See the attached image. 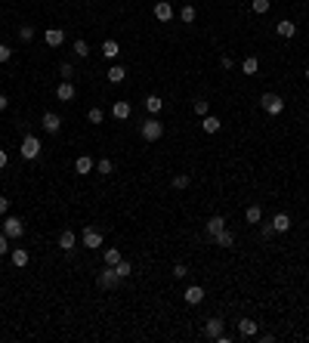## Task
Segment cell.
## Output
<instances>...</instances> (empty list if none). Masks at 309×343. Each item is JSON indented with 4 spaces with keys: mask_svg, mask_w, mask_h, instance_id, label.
Instances as JSON below:
<instances>
[{
    "mask_svg": "<svg viewBox=\"0 0 309 343\" xmlns=\"http://www.w3.org/2000/svg\"><path fill=\"white\" fill-rule=\"evenodd\" d=\"M139 136H142L145 142H158V139L164 136V124L152 114V118H145V121L139 124Z\"/></svg>",
    "mask_w": 309,
    "mask_h": 343,
    "instance_id": "obj_1",
    "label": "cell"
},
{
    "mask_svg": "<svg viewBox=\"0 0 309 343\" xmlns=\"http://www.w3.org/2000/svg\"><path fill=\"white\" fill-rule=\"evenodd\" d=\"M40 139H37V136H34V133H25V139H22V148H19V152H22V158H25V161H34V158H40Z\"/></svg>",
    "mask_w": 309,
    "mask_h": 343,
    "instance_id": "obj_2",
    "label": "cell"
},
{
    "mask_svg": "<svg viewBox=\"0 0 309 343\" xmlns=\"http://www.w3.org/2000/svg\"><path fill=\"white\" fill-rule=\"evenodd\" d=\"M260 105H263V111H266V114H281L284 111V99L278 93H263L260 96Z\"/></svg>",
    "mask_w": 309,
    "mask_h": 343,
    "instance_id": "obj_3",
    "label": "cell"
},
{
    "mask_svg": "<svg viewBox=\"0 0 309 343\" xmlns=\"http://www.w3.org/2000/svg\"><path fill=\"white\" fill-rule=\"evenodd\" d=\"M96 284H99L102 291H114L121 284V278H118V272H114L111 266H102V272L96 275Z\"/></svg>",
    "mask_w": 309,
    "mask_h": 343,
    "instance_id": "obj_4",
    "label": "cell"
},
{
    "mask_svg": "<svg viewBox=\"0 0 309 343\" xmlns=\"http://www.w3.org/2000/svg\"><path fill=\"white\" fill-rule=\"evenodd\" d=\"M3 235L6 238H22L25 235V223H22L19 216H6L3 220Z\"/></svg>",
    "mask_w": 309,
    "mask_h": 343,
    "instance_id": "obj_5",
    "label": "cell"
},
{
    "mask_svg": "<svg viewBox=\"0 0 309 343\" xmlns=\"http://www.w3.org/2000/svg\"><path fill=\"white\" fill-rule=\"evenodd\" d=\"M81 244H84V247H90V250L102 247V232H99V229H93V226H87L84 232H81Z\"/></svg>",
    "mask_w": 309,
    "mask_h": 343,
    "instance_id": "obj_6",
    "label": "cell"
},
{
    "mask_svg": "<svg viewBox=\"0 0 309 343\" xmlns=\"http://www.w3.org/2000/svg\"><path fill=\"white\" fill-rule=\"evenodd\" d=\"M40 127L43 130H47V133H59L62 130V118H59V114H56V111H43V118H40Z\"/></svg>",
    "mask_w": 309,
    "mask_h": 343,
    "instance_id": "obj_7",
    "label": "cell"
},
{
    "mask_svg": "<svg viewBox=\"0 0 309 343\" xmlns=\"http://www.w3.org/2000/svg\"><path fill=\"white\" fill-rule=\"evenodd\" d=\"M223 331H226V322H223V318L213 315V318H207V322H204V337H207V340H216Z\"/></svg>",
    "mask_w": 309,
    "mask_h": 343,
    "instance_id": "obj_8",
    "label": "cell"
},
{
    "mask_svg": "<svg viewBox=\"0 0 309 343\" xmlns=\"http://www.w3.org/2000/svg\"><path fill=\"white\" fill-rule=\"evenodd\" d=\"M43 40H47V47H56V50H59L62 43H65V31H62V28H47V31H43Z\"/></svg>",
    "mask_w": 309,
    "mask_h": 343,
    "instance_id": "obj_9",
    "label": "cell"
},
{
    "mask_svg": "<svg viewBox=\"0 0 309 343\" xmlns=\"http://www.w3.org/2000/svg\"><path fill=\"white\" fill-rule=\"evenodd\" d=\"M182 300H186L189 306H198V303L204 300V288H201V284H189L186 294H182Z\"/></svg>",
    "mask_w": 309,
    "mask_h": 343,
    "instance_id": "obj_10",
    "label": "cell"
},
{
    "mask_svg": "<svg viewBox=\"0 0 309 343\" xmlns=\"http://www.w3.org/2000/svg\"><path fill=\"white\" fill-rule=\"evenodd\" d=\"M155 19H158V22H170V19H173V3L158 0V3H155Z\"/></svg>",
    "mask_w": 309,
    "mask_h": 343,
    "instance_id": "obj_11",
    "label": "cell"
},
{
    "mask_svg": "<svg viewBox=\"0 0 309 343\" xmlns=\"http://www.w3.org/2000/svg\"><path fill=\"white\" fill-rule=\"evenodd\" d=\"M56 99H59V102H71L74 99V84L71 81H62L59 87H56Z\"/></svg>",
    "mask_w": 309,
    "mask_h": 343,
    "instance_id": "obj_12",
    "label": "cell"
},
{
    "mask_svg": "<svg viewBox=\"0 0 309 343\" xmlns=\"http://www.w3.org/2000/svg\"><path fill=\"white\" fill-rule=\"evenodd\" d=\"M74 244H77V235L71 232V229H62L59 232V247L68 254V250H74Z\"/></svg>",
    "mask_w": 309,
    "mask_h": 343,
    "instance_id": "obj_13",
    "label": "cell"
},
{
    "mask_svg": "<svg viewBox=\"0 0 309 343\" xmlns=\"http://www.w3.org/2000/svg\"><path fill=\"white\" fill-rule=\"evenodd\" d=\"M93 167H96V161H93V158H90V155H81V158H77V161H74V173L87 176V173H90V170H93Z\"/></svg>",
    "mask_w": 309,
    "mask_h": 343,
    "instance_id": "obj_14",
    "label": "cell"
},
{
    "mask_svg": "<svg viewBox=\"0 0 309 343\" xmlns=\"http://www.w3.org/2000/svg\"><path fill=\"white\" fill-rule=\"evenodd\" d=\"M204 229H207V235L213 238L216 232H223V229H226V220H223V216H220V213H213V216H210V220H207V223H204Z\"/></svg>",
    "mask_w": 309,
    "mask_h": 343,
    "instance_id": "obj_15",
    "label": "cell"
},
{
    "mask_svg": "<svg viewBox=\"0 0 309 343\" xmlns=\"http://www.w3.org/2000/svg\"><path fill=\"white\" fill-rule=\"evenodd\" d=\"M238 334L241 337H257V322L254 318H238Z\"/></svg>",
    "mask_w": 309,
    "mask_h": 343,
    "instance_id": "obj_16",
    "label": "cell"
},
{
    "mask_svg": "<svg viewBox=\"0 0 309 343\" xmlns=\"http://www.w3.org/2000/svg\"><path fill=\"white\" fill-rule=\"evenodd\" d=\"M201 127H204V133H220L223 121L216 118V114H204V118H201Z\"/></svg>",
    "mask_w": 309,
    "mask_h": 343,
    "instance_id": "obj_17",
    "label": "cell"
},
{
    "mask_svg": "<svg viewBox=\"0 0 309 343\" xmlns=\"http://www.w3.org/2000/svg\"><path fill=\"white\" fill-rule=\"evenodd\" d=\"M275 34H278V37H288V40H291L294 34H297V25H294L291 19H281L278 25H275Z\"/></svg>",
    "mask_w": 309,
    "mask_h": 343,
    "instance_id": "obj_18",
    "label": "cell"
},
{
    "mask_svg": "<svg viewBox=\"0 0 309 343\" xmlns=\"http://www.w3.org/2000/svg\"><path fill=\"white\" fill-rule=\"evenodd\" d=\"M210 241H213L216 247H232V244H235V235L229 232V229H223V232H216V235L210 238Z\"/></svg>",
    "mask_w": 309,
    "mask_h": 343,
    "instance_id": "obj_19",
    "label": "cell"
},
{
    "mask_svg": "<svg viewBox=\"0 0 309 343\" xmlns=\"http://www.w3.org/2000/svg\"><path fill=\"white\" fill-rule=\"evenodd\" d=\"M111 114H114V118H118V121H127V118H130V102L118 99V102H114V105H111Z\"/></svg>",
    "mask_w": 309,
    "mask_h": 343,
    "instance_id": "obj_20",
    "label": "cell"
},
{
    "mask_svg": "<svg viewBox=\"0 0 309 343\" xmlns=\"http://www.w3.org/2000/svg\"><path fill=\"white\" fill-rule=\"evenodd\" d=\"M118 53H121L118 40H102V56H105V59H118Z\"/></svg>",
    "mask_w": 309,
    "mask_h": 343,
    "instance_id": "obj_21",
    "label": "cell"
},
{
    "mask_svg": "<svg viewBox=\"0 0 309 343\" xmlns=\"http://www.w3.org/2000/svg\"><path fill=\"white\" fill-rule=\"evenodd\" d=\"M272 229H275V232H288L291 229V216L288 213H275L272 216Z\"/></svg>",
    "mask_w": 309,
    "mask_h": 343,
    "instance_id": "obj_22",
    "label": "cell"
},
{
    "mask_svg": "<svg viewBox=\"0 0 309 343\" xmlns=\"http://www.w3.org/2000/svg\"><path fill=\"white\" fill-rule=\"evenodd\" d=\"M164 108V99L161 96H145V111L148 114H155V118H158V111H161Z\"/></svg>",
    "mask_w": 309,
    "mask_h": 343,
    "instance_id": "obj_23",
    "label": "cell"
},
{
    "mask_svg": "<svg viewBox=\"0 0 309 343\" xmlns=\"http://www.w3.org/2000/svg\"><path fill=\"white\" fill-rule=\"evenodd\" d=\"M105 74H108V81H111V84H121L124 77H127V68H124V65H111Z\"/></svg>",
    "mask_w": 309,
    "mask_h": 343,
    "instance_id": "obj_24",
    "label": "cell"
},
{
    "mask_svg": "<svg viewBox=\"0 0 309 343\" xmlns=\"http://www.w3.org/2000/svg\"><path fill=\"white\" fill-rule=\"evenodd\" d=\"M9 260H13V266H28V250L25 247H16L13 254H9Z\"/></svg>",
    "mask_w": 309,
    "mask_h": 343,
    "instance_id": "obj_25",
    "label": "cell"
},
{
    "mask_svg": "<svg viewBox=\"0 0 309 343\" xmlns=\"http://www.w3.org/2000/svg\"><path fill=\"white\" fill-rule=\"evenodd\" d=\"M244 220L247 223H260L263 220V207H260V204H250V207L244 210Z\"/></svg>",
    "mask_w": 309,
    "mask_h": 343,
    "instance_id": "obj_26",
    "label": "cell"
},
{
    "mask_svg": "<svg viewBox=\"0 0 309 343\" xmlns=\"http://www.w3.org/2000/svg\"><path fill=\"white\" fill-rule=\"evenodd\" d=\"M241 71H244V74H257V71H260V62H257V56H247V59L241 62Z\"/></svg>",
    "mask_w": 309,
    "mask_h": 343,
    "instance_id": "obj_27",
    "label": "cell"
},
{
    "mask_svg": "<svg viewBox=\"0 0 309 343\" xmlns=\"http://www.w3.org/2000/svg\"><path fill=\"white\" fill-rule=\"evenodd\" d=\"M124 257H121V250L118 247H105V266H118Z\"/></svg>",
    "mask_w": 309,
    "mask_h": 343,
    "instance_id": "obj_28",
    "label": "cell"
},
{
    "mask_svg": "<svg viewBox=\"0 0 309 343\" xmlns=\"http://www.w3.org/2000/svg\"><path fill=\"white\" fill-rule=\"evenodd\" d=\"M114 272H118V278H130V272H133V266H130V260H121L118 266H111Z\"/></svg>",
    "mask_w": 309,
    "mask_h": 343,
    "instance_id": "obj_29",
    "label": "cell"
},
{
    "mask_svg": "<svg viewBox=\"0 0 309 343\" xmlns=\"http://www.w3.org/2000/svg\"><path fill=\"white\" fill-rule=\"evenodd\" d=\"M192 108H195L198 118H204V114H210V102L207 99H195V102H192Z\"/></svg>",
    "mask_w": 309,
    "mask_h": 343,
    "instance_id": "obj_30",
    "label": "cell"
},
{
    "mask_svg": "<svg viewBox=\"0 0 309 343\" xmlns=\"http://www.w3.org/2000/svg\"><path fill=\"white\" fill-rule=\"evenodd\" d=\"M195 16H198L195 6H182V9H179V19L186 22V25H192V22H195Z\"/></svg>",
    "mask_w": 309,
    "mask_h": 343,
    "instance_id": "obj_31",
    "label": "cell"
},
{
    "mask_svg": "<svg viewBox=\"0 0 309 343\" xmlns=\"http://www.w3.org/2000/svg\"><path fill=\"white\" fill-rule=\"evenodd\" d=\"M19 40H22V43L34 40V25H19Z\"/></svg>",
    "mask_w": 309,
    "mask_h": 343,
    "instance_id": "obj_32",
    "label": "cell"
},
{
    "mask_svg": "<svg viewBox=\"0 0 309 343\" xmlns=\"http://www.w3.org/2000/svg\"><path fill=\"white\" fill-rule=\"evenodd\" d=\"M170 182H173V189H189V182H192V176L189 173H176L173 179H170Z\"/></svg>",
    "mask_w": 309,
    "mask_h": 343,
    "instance_id": "obj_33",
    "label": "cell"
},
{
    "mask_svg": "<svg viewBox=\"0 0 309 343\" xmlns=\"http://www.w3.org/2000/svg\"><path fill=\"white\" fill-rule=\"evenodd\" d=\"M87 121L90 124H102V121H105V111H102V108H90L87 111Z\"/></svg>",
    "mask_w": 309,
    "mask_h": 343,
    "instance_id": "obj_34",
    "label": "cell"
},
{
    "mask_svg": "<svg viewBox=\"0 0 309 343\" xmlns=\"http://www.w3.org/2000/svg\"><path fill=\"white\" fill-rule=\"evenodd\" d=\"M59 74H62V81H71V77H74V65L71 62H62L59 65Z\"/></svg>",
    "mask_w": 309,
    "mask_h": 343,
    "instance_id": "obj_35",
    "label": "cell"
},
{
    "mask_svg": "<svg viewBox=\"0 0 309 343\" xmlns=\"http://www.w3.org/2000/svg\"><path fill=\"white\" fill-rule=\"evenodd\" d=\"M269 6H272L269 0H254V13H257V16H266V13H269Z\"/></svg>",
    "mask_w": 309,
    "mask_h": 343,
    "instance_id": "obj_36",
    "label": "cell"
},
{
    "mask_svg": "<svg viewBox=\"0 0 309 343\" xmlns=\"http://www.w3.org/2000/svg\"><path fill=\"white\" fill-rule=\"evenodd\" d=\"M96 170H99V173H105V176H108L111 170H114V164L108 161V158H102V161H96Z\"/></svg>",
    "mask_w": 309,
    "mask_h": 343,
    "instance_id": "obj_37",
    "label": "cell"
},
{
    "mask_svg": "<svg viewBox=\"0 0 309 343\" xmlns=\"http://www.w3.org/2000/svg\"><path fill=\"white\" fill-rule=\"evenodd\" d=\"M74 53L81 56V59H84V56H90V47H87V40H74Z\"/></svg>",
    "mask_w": 309,
    "mask_h": 343,
    "instance_id": "obj_38",
    "label": "cell"
},
{
    "mask_svg": "<svg viewBox=\"0 0 309 343\" xmlns=\"http://www.w3.org/2000/svg\"><path fill=\"white\" fill-rule=\"evenodd\" d=\"M189 275V266H186V263H176V266H173V278H186Z\"/></svg>",
    "mask_w": 309,
    "mask_h": 343,
    "instance_id": "obj_39",
    "label": "cell"
},
{
    "mask_svg": "<svg viewBox=\"0 0 309 343\" xmlns=\"http://www.w3.org/2000/svg\"><path fill=\"white\" fill-rule=\"evenodd\" d=\"M9 59H13V50H9L6 43H0V65H3V62H9Z\"/></svg>",
    "mask_w": 309,
    "mask_h": 343,
    "instance_id": "obj_40",
    "label": "cell"
},
{
    "mask_svg": "<svg viewBox=\"0 0 309 343\" xmlns=\"http://www.w3.org/2000/svg\"><path fill=\"white\" fill-rule=\"evenodd\" d=\"M272 235H275V229H272V223H269V226H260V238H263V241H269Z\"/></svg>",
    "mask_w": 309,
    "mask_h": 343,
    "instance_id": "obj_41",
    "label": "cell"
},
{
    "mask_svg": "<svg viewBox=\"0 0 309 343\" xmlns=\"http://www.w3.org/2000/svg\"><path fill=\"white\" fill-rule=\"evenodd\" d=\"M6 213H9V198L0 195V216H6Z\"/></svg>",
    "mask_w": 309,
    "mask_h": 343,
    "instance_id": "obj_42",
    "label": "cell"
},
{
    "mask_svg": "<svg viewBox=\"0 0 309 343\" xmlns=\"http://www.w3.org/2000/svg\"><path fill=\"white\" fill-rule=\"evenodd\" d=\"M6 250H9V238H6L3 232H0V257H3V254H6Z\"/></svg>",
    "mask_w": 309,
    "mask_h": 343,
    "instance_id": "obj_43",
    "label": "cell"
},
{
    "mask_svg": "<svg viewBox=\"0 0 309 343\" xmlns=\"http://www.w3.org/2000/svg\"><path fill=\"white\" fill-rule=\"evenodd\" d=\"M6 161H9V158H6V152H3V148H0V170L6 167Z\"/></svg>",
    "mask_w": 309,
    "mask_h": 343,
    "instance_id": "obj_44",
    "label": "cell"
},
{
    "mask_svg": "<svg viewBox=\"0 0 309 343\" xmlns=\"http://www.w3.org/2000/svg\"><path fill=\"white\" fill-rule=\"evenodd\" d=\"M6 105H9V99H6L3 93H0V111H6Z\"/></svg>",
    "mask_w": 309,
    "mask_h": 343,
    "instance_id": "obj_45",
    "label": "cell"
},
{
    "mask_svg": "<svg viewBox=\"0 0 309 343\" xmlns=\"http://www.w3.org/2000/svg\"><path fill=\"white\" fill-rule=\"evenodd\" d=\"M306 81H309V65H306Z\"/></svg>",
    "mask_w": 309,
    "mask_h": 343,
    "instance_id": "obj_46",
    "label": "cell"
}]
</instances>
